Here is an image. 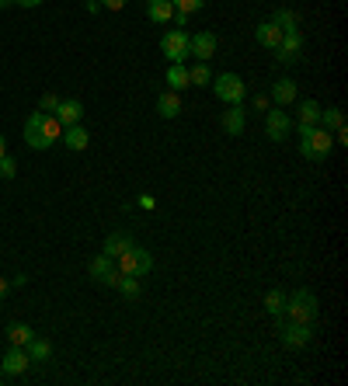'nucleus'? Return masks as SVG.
Returning a JSON list of instances; mask_svg holds the SVG:
<instances>
[{
  "mask_svg": "<svg viewBox=\"0 0 348 386\" xmlns=\"http://www.w3.org/2000/svg\"><path fill=\"white\" fill-rule=\"evenodd\" d=\"M59 136H63V126L49 112H32L25 119V143L32 150H49L52 143H59Z\"/></svg>",
  "mask_w": 348,
  "mask_h": 386,
  "instance_id": "nucleus-1",
  "label": "nucleus"
},
{
  "mask_svg": "<svg viewBox=\"0 0 348 386\" xmlns=\"http://www.w3.org/2000/svg\"><path fill=\"white\" fill-rule=\"evenodd\" d=\"M331 146H335V136H331L327 129L300 126V153H303L306 160H324V157L331 153Z\"/></svg>",
  "mask_w": 348,
  "mask_h": 386,
  "instance_id": "nucleus-2",
  "label": "nucleus"
},
{
  "mask_svg": "<svg viewBox=\"0 0 348 386\" xmlns=\"http://www.w3.org/2000/svg\"><path fill=\"white\" fill-rule=\"evenodd\" d=\"M317 296L310 289H296L293 296H286V317L289 320H300V324H313L317 320Z\"/></svg>",
  "mask_w": 348,
  "mask_h": 386,
  "instance_id": "nucleus-3",
  "label": "nucleus"
},
{
  "mask_svg": "<svg viewBox=\"0 0 348 386\" xmlns=\"http://www.w3.org/2000/svg\"><path fill=\"white\" fill-rule=\"evenodd\" d=\"M213 90H216V98L223 105H244V94H248V84L237 77V74H219L213 77Z\"/></svg>",
  "mask_w": 348,
  "mask_h": 386,
  "instance_id": "nucleus-4",
  "label": "nucleus"
},
{
  "mask_svg": "<svg viewBox=\"0 0 348 386\" xmlns=\"http://www.w3.org/2000/svg\"><path fill=\"white\" fill-rule=\"evenodd\" d=\"M115 261H119V271H122V275H136V279H139V275H146V271L153 268V255H150V251H143L139 244L126 247V251L115 257Z\"/></svg>",
  "mask_w": 348,
  "mask_h": 386,
  "instance_id": "nucleus-5",
  "label": "nucleus"
},
{
  "mask_svg": "<svg viewBox=\"0 0 348 386\" xmlns=\"http://www.w3.org/2000/svg\"><path fill=\"white\" fill-rule=\"evenodd\" d=\"M161 52L168 56V63H185L188 59V32L185 28H168L161 35Z\"/></svg>",
  "mask_w": 348,
  "mask_h": 386,
  "instance_id": "nucleus-6",
  "label": "nucleus"
},
{
  "mask_svg": "<svg viewBox=\"0 0 348 386\" xmlns=\"http://www.w3.org/2000/svg\"><path fill=\"white\" fill-rule=\"evenodd\" d=\"M87 271H91V279H94V282H105V286H115V282H119V275H122V271H119V261H115V257H108L105 251L87 264Z\"/></svg>",
  "mask_w": 348,
  "mask_h": 386,
  "instance_id": "nucleus-7",
  "label": "nucleus"
},
{
  "mask_svg": "<svg viewBox=\"0 0 348 386\" xmlns=\"http://www.w3.org/2000/svg\"><path fill=\"white\" fill-rule=\"evenodd\" d=\"M300 52H303V35H300V28H286V32H282V42L275 49V59L289 66V63L300 59Z\"/></svg>",
  "mask_w": 348,
  "mask_h": 386,
  "instance_id": "nucleus-8",
  "label": "nucleus"
},
{
  "mask_svg": "<svg viewBox=\"0 0 348 386\" xmlns=\"http://www.w3.org/2000/svg\"><path fill=\"white\" fill-rule=\"evenodd\" d=\"M279 338H282L286 348H303V344H310V338H313V324L286 320V324H282V331H279Z\"/></svg>",
  "mask_w": 348,
  "mask_h": 386,
  "instance_id": "nucleus-9",
  "label": "nucleus"
},
{
  "mask_svg": "<svg viewBox=\"0 0 348 386\" xmlns=\"http://www.w3.org/2000/svg\"><path fill=\"white\" fill-rule=\"evenodd\" d=\"M188 56H195L199 63H209L216 56V35L213 32H195L188 35Z\"/></svg>",
  "mask_w": 348,
  "mask_h": 386,
  "instance_id": "nucleus-10",
  "label": "nucleus"
},
{
  "mask_svg": "<svg viewBox=\"0 0 348 386\" xmlns=\"http://www.w3.org/2000/svg\"><path fill=\"white\" fill-rule=\"evenodd\" d=\"M265 132H268V139H272V143H282V139L293 132V119H289L282 108H275V112H268V115H265Z\"/></svg>",
  "mask_w": 348,
  "mask_h": 386,
  "instance_id": "nucleus-11",
  "label": "nucleus"
},
{
  "mask_svg": "<svg viewBox=\"0 0 348 386\" xmlns=\"http://www.w3.org/2000/svg\"><path fill=\"white\" fill-rule=\"evenodd\" d=\"M28 365H32V358H28V351H25V348H18V344H11V351L0 358V369H4V376H21Z\"/></svg>",
  "mask_w": 348,
  "mask_h": 386,
  "instance_id": "nucleus-12",
  "label": "nucleus"
},
{
  "mask_svg": "<svg viewBox=\"0 0 348 386\" xmlns=\"http://www.w3.org/2000/svg\"><path fill=\"white\" fill-rule=\"evenodd\" d=\"M56 115V122L66 129V126H81V119H84V105L81 101H59V108L52 112Z\"/></svg>",
  "mask_w": 348,
  "mask_h": 386,
  "instance_id": "nucleus-13",
  "label": "nucleus"
},
{
  "mask_svg": "<svg viewBox=\"0 0 348 386\" xmlns=\"http://www.w3.org/2000/svg\"><path fill=\"white\" fill-rule=\"evenodd\" d=\"M248 126V112H244V105H226V112H223V129L230 132V136H240Z\"/></svg>",
  "mask_w": 348,
  "mask_h": 386,
  "instance_id": "nucleus-14",
  "label": "nucleus"
},
{
  "mask_svg": "<svg viewBox=\"0 0 348 386\" xmlns=\"http://www.w3.org/2000/svg\"><path fill=\"white\" fill-rule=\"evenodd\" d=\"M255 39H258L261 49H279V42H282V28L275 25V21H261L258 28H255Z\"/></svg>",
  "mask_w": 348,
  "mask_h": 386,
  "instance_id": "nucleus-15",
  "label": "nucleus"
},
{
  "mask_svg": "<svg viewBox=\"0 0 348 386\" xmlns=\"http://www.w3.org/2000/svg\"><path fill=\"white\" fill-rule=\"evenodd\" d=\"M272 101H275L279 108L293 105V101H296V81H293V77H282V81H275V84H272Z\"/></svg>",
  "mask_w": 348,
  "mask_h": 386,
  "instance_id": "nucleus-16",
  "label": "nucleus"
},
{
  "mask_svg": "<svg viewBox=\"0 0 348 386\" xmlns=\"http://www.w3.org/2000/svg\"><path fill=\"white\" fill-rule=\"evenodd\" d=\"M146 18L153 25H168L174 18V4L171 0H146Z\"/></svg>",
  "mask_w": 348,
  "mask_h": 386,
  "instance_id": "nucleus-17",
  "label": "nucleus"
},
{
  "mask_svg": "<svg viewBox=\"0 0 348 386\" xmlns=\"http://www.w3.org/2000/svg\"><path fill=\"white\" fill-rule=\"evenodd\" d=\"M157 112H161V119H178V115H181V98H178L174 90H161Z\"/></svg>",
  "mask_w": 348,
  "mask_h": 386,
  "instance_id": "nucleus-18",
  "label": "nucleus"
},
{
  "mask_svg": "<svg viewBox=\"0 0 348 386\" xmlns=\"http://www.w3.org/2000/svg\"><path fill=\"white\" fill-rule=\"evenodd\" d=\"M164 81H168V90H174V94H181L185 87H192L188 84V66H185V63H171Z\"/></svg>",
  "mask_w": 348,
  "mask_h": 386,
  "instance_id": "nucleus-19",
  "label": "nucleus"
},
{
  "mask_svg": "<svg viewBox=\"0 0 348 386\" xmlns=\"http://www.w3.org/2000/svg\"><path fill=\"white\" fill-rule=\"evenodd\" d=\"M59 139L66 143V150H87V143H91V136H87L84 126H66Z\"/></svg>",
  "mask_w": 348,
  "mask_h": 386,
  "instance_id": "nucleus-20",
  "label": "nucleus"
},
{
  "mask_svg": "<svg viewBox=\"0 0 348 386\" xmlns=\"http://www.w3.org/2000/svg\"><path fill=\"white\" fill-rule=\"evenodd\" d=\"M320 112H324V108H320L317 101H310V98L300 101V126H306V129L320 126Z\"/></svg>",
  "mask_w": 348,
  "mask_h": 386,
  "instance_id": "nucleus-21",
  "label": "nucleus"
},
{
  "mask_svg": "<svg viewBox=\"0 0 348 386\" xmlns=\"http://www.w3.org/2000/svg\"><path fill=\"white\" fill-rule=\"evenodd\" d=\"M25 351H28V358H32V362H45V358L52 355V344L45 341V338H35V334H32L28 344H25Z\"/></svg>",
  "mask_w": 348,
  "mask_h": 386,
  "instance_id": "nucleus-22",
  "label": "nucleus"
},
{
  "mask_svg": "<svg viewBox=\"0 0 348 386\" xmlns=\"http://www.w3.org/2000/svg\"><path fill=\"white\" fill-rule=\"evenodd\" d=\"M188 84L192 87H209L213 84V70H209V63H195V66L188 70Z\"/></svg>",
  "mask_w": 348,
  "mask_h": 386,
  "instance_id": "nucleus-23",
  "label": "nucleus"
},
{
  "mask_svg": "<svg viewBox=\"0 0 348 386\" xmlns=\"http://www.w3.org/2000/svg\"><path fill=\"white\" fill-rule=\"evenodd\" d=\"M320 129H327V132L345 129V115H342V108H327V112H320Z\"/></svg>",
  "mask_w": 348,
  "mask_h": 386,
  "instance_id": "nucleus-24",
  "label": "nucleus"
},
{
  "mask_svg": "<svg viewBox=\"0 0 348 386\" xmlns=\"http://www.w3.org/2000/svg\"><path fill=\"white\" fill-rule=\"evenodd\" d=\"M126 247H132V240L126 237V233H112V237L105 240V255H108V257H119Z\"/></svg>",
  "mask_w": 348,
  "mask_h": 386,
  "instance_id": "nucleus-25",
  "label": "nucleus"
},
{
  "mask_svg": "<svg viewBox=\"0 0 348 386\" xmlns=\"http://www.w3.org/2000/svg\"><path fill=\"white\" fill-rule=\"evenodd\" d=\"M265 310H268L272 317H279V320H282V317H286V296H282L279 289H272V293L265 296Z\"/></svg>",
  "mask_w": 348,
  "mask_h": 386,
  "instance_id": "nucleus-26",
  "label": "nucleus"
},
{
  "mask_svg": "<svg viewBox=\"0 0 348 386\" xmlns=\"http://www.w3.org/2000/svg\"><path fill=\"white\" fill-rule=\"evenodd\" d=\"M115 289H119L126 300H139V279H136V275H119Z\"/></svg>",
  "mask_w": 348,
  "mask_h": 386,
  "instance_id": "nucleus-27",
  "label": "nucleus"
},
{
  "mask_svg": "<svg viewBox=\"0 0 348 386\" xmlns=\"http://www.w3.org/2000/svg\"><path fill=\"white\" fill-rule=\"evenodd\" d=\"M28 338H32V327H28V324H11V327H7V341H11V344L25 348Z\"/></svg>",
  "mask_w": 348,
  "mask_h": 386,
  "instance_id": "nucleus-28",
  "label": "nucleus"
},
{
  "mask_svg": "<svg viewBox=\"0 0 348 386\" xmlns=\"http://www.w3.org/2000/svg\"><path fill=\"white\" fill-rule=\"evenodd\" d=\"M272 21H275V25H279L282 32H286V28H300V18H296V14H293L289 7H279V11L272 14Z\"/></svg>",
  "mask_w": 348,
  "mask_h": 386,
  "instance_id": "nucleus-29",
  "label": "nucleus"
},
{
  "mask_svg": "<svg viewBox=\"0 0 348 386\" xmlns=\"http://www.w3.org/2000/svg\"><path fill=\"white\" fill-rule=\"evenodd\" d=\"M174 11L178 14H195V11H202L206 7V0H171Z\"/></svg>",
  "mask_w": 348,
  "mask_h": 386,
  "instance_id": "nucleus-30",
  "label": "nucleus"
},
{
  "mask_svg": "<svg viewBox=\"0 0 348 386\" xmlns=\"http://www.w3.org/2000/svg\"><path fill=\"white\" fill-rule=\"evenodd\" d=\"M14 174H18V160L4 153V157H0V177H4V181H11Z\"/></svg>",
  "mask_w": 348,
  "mask_h": 386,
  "instance_id": "nucleus-31",
  "label": "nucleus"
},
{
  "mask_svg": "<svg viewBox=\"0 0 348 386\" xmlns=\"http://www.w3.org/2000/svg\"><path fill=\"white\" fill-rule=\"evenodd\" d=\"M39 108H42V112H49V115H52V112L59 108V98H56L52 90H45V94H42V101H39Z\"/></svg>",
  "mask_w": 348,
  "mask_h": 386,
  "instance_id": "nucleus-32",
  "label": "nucleus"
},
{
  "mask_svg": "<svg viewBox=\"0 0 348 386\" xmlns=\"http://www.w3.org/2000/svg\"><path fill=\"white\" fill-rule=\"evenodd\" d=\"M129 0H105V11H122Z\"/></svg>",
  "mask_w": 348,
  "mask_h": 386,
  "instance_id": "nucleus-33",
  "label": "nucleus"
},
{
  "mask_svg": "<svg viewBox=\"0 0 348 386\" xmlns=\"http://www.w3.org/2000/svg\"><path fill=\"white\" fill-rule=\"evenodd\" d=\"M7 293H11V282H7V279H0V300H4Z\"/></svg>",
  "mask_w": 348,
  "mask_h": 386,
  "instance_id": "nucleus-34",
  "label": "nucleus"
},
{
  "mask_svg": "<svg viewBox=\"0 0 348 386\" xmlns=\"http://www.w3.org/2000/svg\"><path fill=\"white\" fill-rule=\"evenodd\" d=\"M14 4H21V7H39L42 0H14Z\"/></svg>",
  "mask_w": 348,
  "mask_h": 386,
  "instance_id": "nucleus-35",
  "label": "nucleus"
},
{
  "mask_svg": "<svg viewBox=\"0 0 348 386\" xmlns=\"http://www.w3.org/2000/svg\"><path fill=\"white\" fill-rule=\"evenodd\" d=\"M7 153V139H4V132H0V157Z\"/></svg>",
  "mask_w": 348,
  "mask_h": 386,
  "instance_id": "nucleus-36",
  "label": "nucleus"
},
{
  "mask_svg": "<svg viewBox=\"0 0 348 386\" xmlns=\"http://www.w3.org/2000/svg\"><path fill=\"white\" fill-rule=\"evenodd\" d=\"M11 4H14V0H0V7H11Z\"/></svg>",
  "mask_w": 348,
  "mask_h": 386,
  "instance_id": "nucleus-37",
  "label": "nucleus"
},
{
  "mask_svg": "<svg viewBox=\"0 0 348 386\" xmlns=\"http://www.w3.org/2000/svg\"><path fill=\"white\" fill-rule=\"evenodd\" d=\"M0 380H4V369H0Z\"/></svg>",
  "mask_w": 348,
  "mask_h": 386,
  "instance_id": "nucleus-38",
  "label": "nucleus"
}]
</instances>
